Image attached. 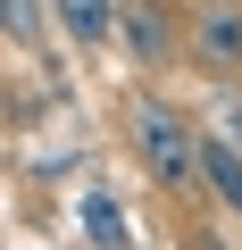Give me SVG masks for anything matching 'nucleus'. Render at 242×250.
Masks as SVG:
<instances>
[{"label": "nucleus", "instance_id": "nucleus-5", "mask_svg": "<svg viewBox=\"0 0 242 250\" xmlns=\"http://www.w3.org/2000/svg\"><path fill=\"white\" fill-rule=\"evenodd\" d=\"M50 9H59V25L75 42H109L117 34V0H50Z\"/></svg>", "mask_w": 242, "mask_h": 250}, {"label": "nucleus", "instance_id": "nucleus-6", "mask_svg": "<svg viewBox=\"0 0 242 250\" xmlns=\"http://www.w3.org/2000/svg\"><path fill=\"white\" fill-rule=\"evenodd\" d=\"M84 233L100 242V250H126L134 233H126V217H117V200L109 192H84Z\"/></svg>", "mask_w": 242, "mask_h": 250}, {"label": "nucleus", "instance_id": "nucleus-3", "mask_svg": "<svg viewBox=\"0 0 242 250\" xmlns=\"http://www.w3.org/2000/svg\"><path fill=\"white\" fill-rule=\"evenodd\" d=\"M117 34H126V50H134L142 67H176V34H167V17L151 9V0H126Z\"/></svg>", "mask_w": 242, "mask_h": 250}, {"label": "nucleus", "instance_id": "nucleus-2", "mask_svg": "<svg viewBox=\"0 0 242 250\" xmlns=\"http://www.w3.org/2000/svg\"><path fill=\"white\" fill-rule=\"evenodd\" d=\"M192 59L225 83H242V0H200L192 9Z\"/></svg>", "mask_w": 242, "mask_h": 250}, {"label": "nucleus", "instance_id": "nucleus-8", "mask_svg": "<svg viewBox=\"0 0 242 250\" xmlns=\"http://www.w3.org/2000/svg\"><path fill=\"white\" fill-rule=\"evenodd\" d=\"M225 142H242V100H225Z\"/></svg>", "mask_w": 242, "mask_h": 250}, {"label": "nucleus", "instance_id": "nucleus-7", "mask_svg": "<svg viewBox=\"0 0 242 250\" xmlns=\"http://www.w3.org/2000/svg\"><path fill=\"white\" fill-rule=\"evenodd\" d=\"M34 25H42V9H34V0H9V34H17V42H25V34H34Z\"/></svg>", "mask_w": 242, "mask_h": 250}, {"label": "nucleus", "instance_id": "nucleus-4", "mask_svg": "<svg viewBox=\"0 0 242 250\" xmlns=\"http://www.w3.org/2000/svg\"><path fill=\"white\" fill-rule=\"evenodd\" d=\"M200 175H209V192L242 217V142H225V134H209L200 142Z\"/></svg>", "mask_w": 242, "mask_h": 250}, {"label": "nucleus", "instance_id": "nucleus-1", "mask_svg": "<svg viewBox=\"0 0 242 250\" xmlns=\"http://www.w3.org/2000/svg\"><path fill=\"white\" fill-rule=\"evenodd\" d=\"M126 134H134V150H142V167L167 184V192H200L209 175H200V125L192 117H176V108H159V100H134L126 108Z\"/></svg>", "mask_w": 242, "mask_h": 250}]
</instances>
